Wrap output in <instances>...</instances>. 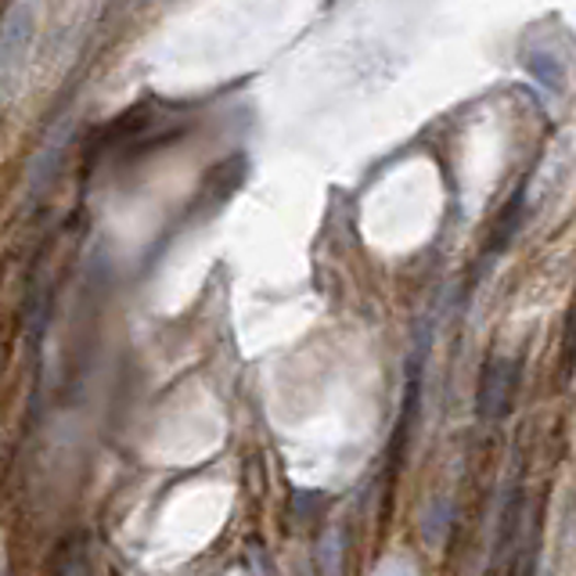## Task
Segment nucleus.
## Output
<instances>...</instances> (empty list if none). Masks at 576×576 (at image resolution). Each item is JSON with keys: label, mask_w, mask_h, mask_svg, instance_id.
Masks as SVG:
<instances>
[{"label": "nucleus", "mask_w": 576, "mask_h": 576, "mask_svg": "<svg viewBox=\"0 0 576 576\" xmlns=\"http://www.w3.org/2000/svg\"><path fill=\"white\" fill-rule=\"evenodd\" d=\"M36 41V8L11 4L0 15V105L19 91L22 69L33 55Z\"/></svg>", "instance_id": "1"}, {"label": "nucleus", "mask_w": 576, "mask_h": 576, "mask_svg": "<svg viewBox=\"0 0 576 576\" xmlns=\"http://www.w3.org/2000/svg\"><path fill=\"white\" fill-rule=\"evenodd\" d=\"M55 576H94L91 566V547H87L83 533H72L61 541V547L55 552V566H50Z\"/></svg>", "instance_id": "2"}]
</instances>
